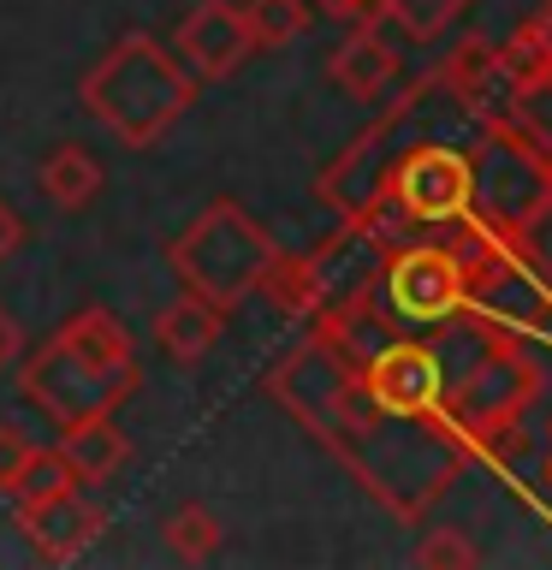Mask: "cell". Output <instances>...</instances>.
<instances>
[{"label":"cell","instance_id":"2","mask_svg":"<svg viewBox=\"0 0 552 570\" xmlns=\"http://www.w3.org/2000/svg\"><path fill=\"white\" fill-rule=\"evenodd\" d=\"M338 458L356 470V481L381 499L386 511H398L404 523H422V511L452 488L470 463V445L440 410L422 416H398V410L368 404V392L356 386L351 404L327 422V434Z\"/></svg>","mask_w":552,"mask_h":570},{"label":"cell","instance_id":"32","mask_svg":"<svg viewBox=\"0 0 552 570\" xmlns=\"http://www.w3.org/2000/svg\"><path fill=\"white\" fill-rule=\"evenodd\" d=\"M546 445H552V422H546Z\"/></svg>","mask_w":552,"mask_h":570},{"label":"cell","instance_id":"9","mask_svg":"<svg viewBox=\"0 0 552 570\" xmlns=\"http://www.w3.org/2000/svg\"><path fill=\"white\" fill-rule=\"evenodd\" d=\"M24 392H30V404L48 410L60 428L83 422V416H107V410H119L125 399H131L119 381H107V374H96L83 363V356H71L60 345V333L24 363Z\"/></svg>","mask_w":552,"mask_h":570},{"label":"cell","instance_id":"21","mask_svg":"<svg viewBox=\"0 0 552 570\" xmlns=\"http://www.w3.org/2000/svg\"><path fill=\"white\" fill-rule=\"evenodd\" d=\"M470 7L475 0H381V18H392V24L404 36H416V42H434V36H445Z\"/></svg>","mask_w":552,"mask_h":570},{"label":"cell","instance_id":"13","mask_svg":"<svg viewBox=\"0 0 552 570\" xmlns=\"http://www.w3.org/2000/svg\"><path fill=\"white\" fill-rule=\"evenodd\" d=\"M18 529L30 534V547L42 552V559L66 564V559H83V552L101 541L107 517L89 505L78 488H60V493H42V499H18Z\"/></svg>","mask_w":552,"mask_h":570},{"label":"cell","instance_id":"28","mask_svg":"<svg viewBox=\"0 0 552 570\" xmlns=\"http://www.w3.org/2000/svg\"><path fill=\"white\" fill-rule=\"evenodd\" d=\"M333 18H356V24H381V0H315Z\"/></svg>","mask_w":552,"mask_h":570},{"label":"cell","instance_id":"10","mask_svg":"<svg viewBox=\"0 0 552 570\" xmlns=\"http://www.w3.org/2000/svg\"><path fill=\"white\" fill-rule=\"evenodd\" d=\"M363 374V392L368 404L381 410H398V416H422V410H440V392H445V368L427 338H398L392 333L368 363H356Z\"/></svg>","mask_w":552,"mask_h":570},{"label":"cell","instance_id":"4","mask_svg":"<svg viewBox=\"0 0 552 570\" xmlns=\"http://www.w3.org/2000/svg\"><path fill=\"white\" fill-rule=\"evenodd\" d=\"M279 244L274 232L256 226L249 214L220 196L172 238V274L190 297H208L214 309H238L249 292H262V279L274 274Z\"/></svg>","mask_w":552,"mask_h":570},{"label":"cell","instance_id":"3","mask_svg":"<svg viewBox=\"0 0 552 570\" xmlns=\"http://www.w3.org/2000/svg\"><path fill=\"white\" fill-rule=\"evenodd\" d=\"M78 101L114 142H125V149H155V142L190 114L196 78L185 71L178 53H167L155 42V36L131 30L83 71Z\"/></svg>","mask_w":552,"mask_h":570},{"label":"cell","instance_id":"8","mask_svg":"<svg viewBox=\"0 0 552 570\" xmlns=\"http://www.w3.org/2000/svg\"><path fill=\"white\" fill-rule=\"evenodd\" d=\"M386 203L410 226H445L470 214V149L445 137H416L386 178Z\"/></svg>","mask_w":552,"mask_h":570},{"label":"cell","instance_id":"24","mask_svg":"<svg viewBox=\"0 0 552 570\" xmlns=\"http://www.w3.org/2000/svg\"><path fill=\"white\" fill-rule=\"evenodd\" d=\"M416 564H457V570H470V564H481V552H475L470 534H457V529H427L422 547H416Z\"/></svg>","mask_w":552,"mask_h":570},{"label":"cell","instance_id":"18","mask_svg":"<svg viewBox=\"0 0 552 570\" xmlns=\"http://www.w3.org/2000/svg\"><path fill=\"white\" fill-rule=\"evenodd\" d=\"M42 196L53 208H66V214H78L89 208L101 196V160L83 149V142H53V149L42 155Z\"/></svg>","mask_w":552,"mask_h":570},{"label":"cell","instance_id":"23","mask_svg":"<svg viewBox=\"0 0 552 570\" xmlns=\"http://www.w3.org/2000/svg\"><path fill=\"white\" fill-rule=\"evenodd\" d=\"M60 488H78V475L66 470L60 445H30L24 470H18V481H12V505H18V499H42V493H60Z\"/></svg>","mask_w":552,"mask_h":570},{"label":"cell","instance_id":"1","mask_svg":"<svg viewBox=\"0 0 552 570\" xmlns=\"http://www.w3.org/2000/svg\"><path fill=\"white\" fill-rule=\"evenodd\" d=\"M427 333H434L427 345H434L445 368L440 416L463 434L470 458H493V463L523 458V416L546 392V368L534 363L529 338L499 333L470 309H457L452 321H440Z\"/></svg>","mask_w":552,"mask_h":570},{"label":"cell","instance_id":"11","mask_svg":"<svg viewBox=\"0 0 552 570\" xmlns=\"http://www.w3.org/2000/svg\"><path fill=\"white\" fill-rule=\"evenodd\" d=\"M172 53L185 60V71L196 83H220L256 53V36L244 24V7H231V0H203V7L185 12V24L172 36Z\"/></svg>","mask_w":552,"mask_h":570},{"label":"cell","instance_id":"30","mask_svg":"<svg viewBox=\"0 0 552 570\" xmlns=\"http://www.w3.org/2000/svg\"><path fill=\"white\" fill-rule=\"evenodd\" d=\"M18 351H24V327H18V315L0 309V368H12Z\"/></svg>","mask_w":552,"mask_h":570},{"label":"cell","instance_id":"14","mask_svg":"<svg viewBox=\"0 0 552 570\" xmlns=\"http://www.w3.org/2000/svg\"><path fill=\"white\" fill-rule=\"evenodd\" d=\"M327 78L345 89L351 101H381L392 83H398V48L381 36V24H356L345 42L333 48Z\"/></svg>","mask_w":552,"mask_h":570},{"label":"cell","instance_id":"25","mask_svg":"<svg viewBox=\"0 0 552 570\" xmlns=\"http://www.w3.org/2000/svg\"><path fill=\"white\" fill-rule=\"evenodd\" d=\"M499 60H505L511 83H523V78H534V71H546V66H552L546 53H541V42H534L529 30H516L511 42H499Z\"/></svg>","mask_w":552,"mask_h":570},{"label":"cell","instance_id":"12","mask_svg":"<svg viewBox=\"0 0 552 570\" xmlns=\"http://www.w3.org/2000/svg\"><path fill=\"white\" fill-rule=\"evenodd\" d=\"M434 78H440V89L457 101V114L470 125H499L511 114V89L516 83H511L505 60H499V42H481V36L457 42Z\"/></svg>","mask_w":552,"mask_h":570},{"label":"cell","instance_id":"6","mask_svg":"<svg viewBox=\"0 0 552 570\" xmlns=\"http://www.w3.org/2000/svg\"><path fill=\"white\" fill-rule=\"evenodd\" d=\"M427 101H434V78L410 83L404 96L392 101L327 173H321V196H327L345 220H368V214L386 203V178H392V167H398V155L416 142V125L427 114Z\"/></svg>","mask_w":552,"mask_h":570},{"label":"cell","instance_id":"19","mask_svg":"<svg viewBox=\"0 0 552 570\" xmlns=\"http://www.w3.org/2000/svg\"><path fill=\"white\" fill-rule=\"evenodd\" d=\"M244 24L256 48H285L315 24V0H244Z\"/></svg>","mask_w":552,"mask_h":570},{"label":"cell","instance_id":"22","mask_svg":"<svg viewBox=\"0 0 552 570\" xmlns=\"http://www.w3.org/2000/svg\"><path fill=\"white\" fill-rule=\"evenodd\" d=\"M167 547L190 564L214 559V552H220V517H214L208 505H178L167 517Z\"/></svg>","mask_w":552,"mask_h":570},{"label":"cell","instance_id":"20","mask_svg":"<svg viewBox=\"0 0 552 570\" xmlns=\"http://www.w3.org/2000/svg\"><path fill=\"white\" fill-rule=\"evenodd\" d=\"M505 119L534 142V149L552 155V66L534 71V78H523V83L511 89V114H505Z\"/></svg>","mask_w":552,"mask_h":570},{"label":"cell","instance_id":"15","mask_svg":"<svg viewBox=\"0 0 552 570\" xmlns=\"http://www.w3.org/2000/svg\"><path fill=\"white\" fill-rule=\"evenodd\" d=\"M60 345L71 356H83L96 374H107V381H119L125 392H137V351H131V333H125L119 315L107 309H78L60 327Z\"/></svg>","mask_w":552,"mask_h":570},{"label":"cell","instance_id":"27","mask_svg":"<svg viewBox=\"0 0 552 570\" xmlns=\"http://www.w3.org/2000/svg\"><path fill=\"white\" fill-rule=\"evenodd\" d=\"M516 244H523V256H529L534 267H541L546 279H552V203H546V214H541V220H534Z\"/></svg>","mask_w":552,"mask_h":570},{"label":"cell","instance_id":"29","mask_svg":"<svg viewBox=\"0 0 552 570\" xmlns=\"http://www.w3.org/2000/svg\"><path fill=\"white\" fill-rule=\"evenodd\" d=\"M18 249H24V220H18V214L0 203V262H12Z\"/></svg>","mask_w":552,"mask_h":570},{"label":"cell","instance_id":"7","mask_svg":"<svg viewBox=\"0 0 552 570\" xmlns=\"http://www.w3.org/2000/svg\"><path fill=\"white\" fill-rule=\"evenodd\" d=\"M374 303L392 327H440L463 309V262L445 249L440 238L434 244H416L404 238L398 249H386L381 262V279H374Z\"/></svg>","mask_w":552,"mask_h":570},{"label":"cell","instance_id":"16","mask_svg":"<svg viewBox=\"0 0 552 570\" xmlns=\"http://www.w3.org/2000/svg\"><path fill=\"white\" fill-rule=\"evenodd\" d=\"M60 458H66V470L78 475V488H96V481H114V475L125 470V458H131V440H125V428L114 422V410H107V416L66 422Z\"/></svg>","mask_w":552,"mask_h":570},{"label":"cell","instance_id":"17","mask_svg":"<svg viewBox=\"0 0 552 570\" xmlns=\"http://www.w3.org/2000/svg\"><path fill=\"white\" fill-rule=\"evenodd\" d=\"M220 333H226V309H214L208 297H190V292L178 297L172 309L155 315V338L172 363H203V356L220 345Z\"/></svg>","mask_w":552,"mask_h":570},{"label":"cell","instance_id":"31","mask_svg":"<svg viewBox=\"0 0 552 570\" xmlns=\"http://www.w3.org/2000/svg\"><path fill=\"white\" fill-rule=\"evenodd\" d=\"M523 30L534 36V42H541V53L552 60V0H541V7L529 12V24H523Z\"/></svg>","mask_w":552,"mask_h":570},{"label":"cell","instance_id":"26","mask_svg":"<svg viewBox=\"0 0 552 570\" xmlns=\"http://www.w3.org/2000/svg\"><path fill=\"white\" fill-rule=\"evenodd\" d=\"M24 458H30L24 428L0 422V493H12V481H18V470H24Z\"/></svg>","mask_w":552,"mask_h":570},{"label":"cell","instance_id":"5","mask_svg":"<svg viewBox=\"0 0 552 570\" xmlns=\"http://www.w3.org/2000/svg\"><path fill=\"white\" fill-rule=\"evenodd\" d=\"M552 203V155L511 119L470 131V214L499 238H523Z\"/></svg>","mask_w":552,"mask_h":570}]
</instances>
